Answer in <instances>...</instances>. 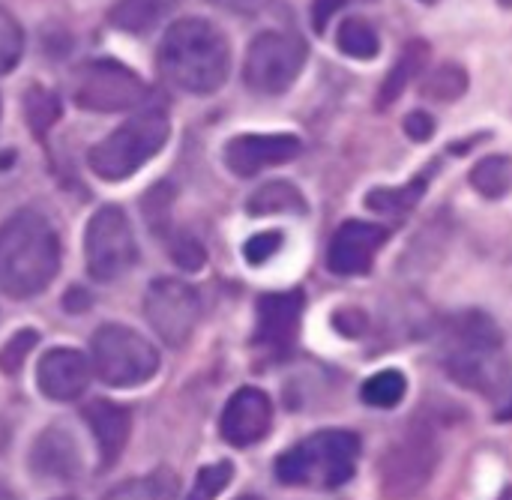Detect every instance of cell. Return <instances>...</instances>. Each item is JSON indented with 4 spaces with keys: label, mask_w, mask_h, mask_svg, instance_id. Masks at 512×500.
Listing matches in <instances>:
<instances>
[{
    "label": "cell",
    "mask_w": 512,
    "mask_h": 500,
    "mask_svg": "<svg viewBox=\"0 0 512 500\" xmlns=\"http://www.w3.org/2000/svg\"><path fill=\"white\" fill-rule=\"evenodd\" d=\"M36 342H39V333H36V330H18V333L0 348V372L15 375V372L24 366V357L36 348Z\"/></svg>",
    "instance_id": "cell-30"
},
{
    "label": "cell",
    "mask_w": 512,
    "mask_h": 500,
    "mask_svg": "<svg viewBox=\"0 0 512 500\" xmlns=\"http://www.w3.org/2000/svg\"><path fill=\"white\" fill-rule=\"evenodd\" d=\"M105 500H177V477L168 471L138 477L114 489Z\"/></svg>",
    "instance_id": "cell-24"
},
{
    "label": "cell",
    "mask_w": 512,
    "mask_h": 500,
    "mask_svg": "<svg viewBox=\"0 0 512 500\" xmlns=\"http://www.w3.org/2000/svg\"><path fill=\"white\" fill-rule=\"evenodd\" d=\"M498 3H501V6H512V0H498Z\"/></svg>",
    "instance_id": "cell-38"
},
{
    "label": "cell",
    "mask_w": 512,
    "mask_h": 500,
    "mask_svg": "<svg viewBox=\"0 0 512 500\" xmlns=\"http://www.w3.org/2000/svg\"><path fill=\"white\" fill-rule=\"evenodd\" d=\"M84 420L99 444V456L102 465H114L117 456L123 453L129 432H132V417L126 408L114 405V402H93L84 408Z\"/></svg>",
    "instance_id": "cell-16"
},
{
    "label": "cell",
    "mask_w": 512,
    "mask_h": 500,
    "mask_svg": "<svg viewBox=\"0 0 512 500\" xmlns=\"http://www.w3.org/2000/svg\"><path fill=\"white\" fill-rule=\"evenodd\" d=\"M345 6V0H315L312 3V24L318 33H324V27L330 24V18Z\"/></svg>",
    "instance_id": "cell-34"
},
{
    "label": "cell",
    "mask_w": 512,
    "mask_h": 500,
    "mask_svg": "<svg viewBox=\"0 0 512 500\" xmlns=\"http://www.w3.org/2000/svg\"><path fill=\"white\" fill-rule=\"evenodd\" d=\"M405 132L411 141H429L435 135V120L426 111H411L405 117Z\"/></svg>",
    "instance_id": "cell-33"
},
{
    "label": "cell",
    "mask_w": 512,
    "mask_h": 500,
    "mask_svg": "<svg viewBox=\"0 0 512 500\" xmlns=\"http://www.w3.org/2000/svg\"><path fill=\"white\" fill-rule=\"evenodd\" d=\"M270 423H273V405L267 393L255 387H243L228 399L219 420V432L231 447H252L261 438H267Z\"/></svg>",
    "instance_id": "cell-13"
},
{
    "label": "cell",
    "mask_w": 512,
    "mask_h": 500,
    "mask_svg": "<svg viewBox=\"0 0 512 500\" xmlns=\"http://www.w3.org/2000/svg\"><path fill=\"white\" fill-rule=\"evenodd\" d=\"M159 72L186 93H216L231 72L225 33L204 18H183L168 27L159 45Z\"/></svg>",
    "instance_id": "cell-2"
},
{
    "label": "cell",
    "mask_w": 512,
    "mask_h": 500,
    "mask_svg": "<svg viewBox=\"0 0 512 500\" xmlns=\"http://www.w3.org/2000/svg\"><path fill=\"white\" fill-rule=\"evenodd\" d=\"M387 228L384 225H375V222H345L333 240H330V249H327V267L336 273V276H363L372 270L375 264V255L384 249L387 243Z\"/></svg>",
    "instance_id": "cell-11"
},
{
    "label": "cell",
    "mask_w": 512,
    "mask_h": 500,
    "mask_svg": "<svg viewBox=\"0 0 512 500\" xmlns=\"http://www.w3.org/2000/svg\"><path fill=\"white\" fill-rule=\"evenodd\" d=\"M171 123L162 111H144L117 126L87 153V165L96 177L108 183L129 180L144 162H150L168 141Z\"/></svg>",
    "instance_id": "cell-4"
},
{
    "label": "cell",
    "mask_w": 512,
    "mask_h": 500,
    "mask_svg": "<svg viewBox=\"0 0 512 500\" xmlns=\"http://www.w3.org/2000/svg\"><path fill=\"white\" fill-rule=\"evenodd\" d=\"M216 3L219 9H228V12H240V15H255L267 6V0H210Z\"/></svg>",
    "instance_id": "cell-35"
},
{
    "label": "cell",
    "mask_w": 512,
    "mask_h": 500,
    "mask_svg": "<svg viewBox=\"0 0 512 500\" xmlns=\"http://www.w3.org/2000/svg\"><path fill=\"white\" fill-rule=\"evenodd\" d=\"M306 297L303 291H282V294H264L258 300V324H255V345L267 348L273 354L291 348L300 318H303Z\"/></svg>",
    "instance_id": "cell-14"
},
{
    "label": "cell",
    "mask_w": 512,
    "mask_h": 500,
    "mask_svg": "<svg viewBox=\"0 0 512 500\" xmlns=\"http://www.w3.org/2000/svg\"><path fill=\"white\" fill-rule=\"evenodd\" d=\"M360 462V438L345 429H324L300 441L276 462V477L294 489H339L354 480Z\"/></svg>",
    "instance_id": "cell-3"
},
{
    "label": "cell",
    "mask_w": 512,
    "mask_h": 500,
    "mask_svg": "<svg viewBox=\"0 0 512 500\" xmlns=\"http://www.w3.org/2000/svg\"><path fill=\"white\" fill-rule=\"evenodd\" d=\"M72 99L84 111L114 114L141 105L147 99V84L129 66L114 60H90L75 72Z\"/></svg>",
    "instance_id": "cell-8"
},
{
    "label": "cell",
    "mask_w": 512,
    "mask_h": 500,
    "mask_svg": "<svg viewBox=\"0 0 512 500\" xmlns=\"http://www.w3.org/2000/svg\"><path fill=\"white\" fill-rule=\"evenodd\" d=\"M93 369L108 387H138L159 369L156 348L123 324H105L93 336Z\"/></svg>",
    "instance_id": "cell-6"
},
{
    "label": "cell",
    "mask_w": 512,
    "mask_h": 500,
    "mask_svg": "<svg viewBox=\"0 0 512 500\" xmlns=\"http://www.w3.org/2000/svg\"><path fill=\"white\" fill-rule=\"evenodd\" d=\"M336 42H339V51L354 60H372L381 51V39L375 27L363 18H345L336 33Z\"/></svg>",
    "instance_id": "cell-22"
},
{
    "label": "cell",
    "mask_w": 512,
    "mask_h": 500,
    "mask_svg": "<svg viewBox=\"0 0 512 500\" xmlns=\"http://www.w3.org/2000/svg\"><path fill=\"white\" fill-rule=\"evenodd\" d=\"M24 51V33L9 9L0 6V75H6Z\"/></svg>",
    "instance_id": "cell-28"
},
{
    "label": "cell",
    "mask_w": 512,
    "mask_h": 500,
    "mask_svg": "<svg viewBox=\"0 0 512 500\" xmlns=\"http://www.w3.org/2000/svg\"><path fill=\"white\" fill-rule=\"evenodd\" d=\"M24 117H27V123H30V129L36 135H45L54 126V120L60 117L57 96L42 90V87H30L27 96H24Z\"/></svg>",
    "instance_id": "cell-26"
},
{
    "label": "cell",
    "mask_w": 512,
    "mask_h": 500,
    "mask_svg": "<svg viewBox=\"0 0 512 500\" xmlns=\"http://www.w3.org/2000/svg\"><path fill=\"white\" fill-rule=\"evenodd\" d=\"M201 300L198 294L177 279H156L144 294V318L156 336L174 348L186 345L198 327Z\"/></svg>",
    "instance_id": "cell-10"
},
{
    "label": "cell",
    "mask_w": 512,
    "mask_h": 500,
    "mask_svg": "<svg viewBox=\"0 0 512 500\" xmlns=\"http://www.w3.org/2000/svg\"><path fill=\"white\" fill-rule=\"evenodd\" d=\"M420 3H435V0H420Z\"/></svg>",
    "instance_id": "cell-39"
},
{
    "label": "cell",
    "mask_w": 512,
    "mask_h": 500,
    "mask_svg": "<svg viewBox=\"0 0 512 500\" xmlns=\"http://www.w3.org/2000/svg\"><path fill=\"white\" fill-rule=\"evenodd\" d=\"M426 183H429V174L414 177L411 183H405V186H399V189H372V192L366 195V207L375 210V213H387V216L405 213V210H411V207L423 198Z\"/></svg>",
    "instance_id": "cell-23"
},
{
    "label": "cell",
    "mask_w": 512,
    "mask_h": 500,
    "mask_svg": "<svg viewBox=\"0 0 512 500\" xmlns=\"http://www.w3.org/2000/svg\"><path fill=\"white\" fill-rule=\"evenodd\" d=\"M471 186L486 198H504L512 189L510 156H486L471 171Z\"/></svg>",
    "instance_id": "cell-21"
},
{
    "label": "cell",
    "mask_w": 512,
    "mask_h": 500,
    "mask_svg": "<svg viewBox=\"0 0 512 500\" xmlns=\"http://www.w3.org/2000/svg\"><path fill=\"white\" fill-rule=\"evenodd\" d=\"M171 255L183 270H201V264H204V249L192 237H177L171 243Z\"/></svg>",
    "instance_id": "cell-32"
},
{
    "label": "cell",
    "mask_w": 512,
    "mask_h": 500,
    "mask_svg": "<svg viewBox=\"0 0 512 500\" xmlns=\"http://www.w3.org/2000/svg\"><path fill=\"white\" fill-rule=\"evenodd\" d=\"M180 0H120L111 9V24L126 33H150Z\"/></svg>",
    "instance_id": "cell-18"
},
{
    "label": "cell",
    "mask_w": 512,
    "mask_h": 500,
    "mask_svg": "<svg viewBox=\"0 0 512 500\" xmlns=\"http://www.w3.org/2000/svg\"><path fill=\"white\" fill-rule=\"evenodd\" d=\"M33 471L39 477H48V480H72L75 471H78V447L75 441L60 432V429H48L39 435V441L33 444Z\"/></svg>",
    "instance_id": "cell-17"
},
{
    "label": "cell",
    "mask_w": 512,
    "mask_h": 500,
    "mask_svg": "<svg viewBox=\"0 0 512 500\" xmlns=\"http://www.w3.org/2000/svg\"><path fill=\"white\" fill-rule=\"evenodd\" d=\"M303 144L297 135L288 132H273V135H237L228 141L225 147V165L237 174V177H255L258 171L270 168V165H282L291 162L294 156H300Z\"/></svg>",
    "instance_id": "cell-12"
},
{
    "label": "cell",
    "mask_w": 512,
    "mask_h": 500,
    "mask_svg": "<svg viewBox=\"0 0 512 500\" xmlns=\"http://www.w3.org/2000/svg\"><path fill=\"white\" fill-rule=\"evenodd\" d=\"M426 60H429V45H426V42H411V45L405 48V54H402L399 63L390 69V75H387V81H384V87H381V108H387L390 102H396V99L402 96V90L411 84V78H417V75L423 72Z\"/></svg>",
    "instance_id": "cell-20"
},
{
    "label": "cell",
    "mask_w": 512,
    "mask_h": 500,
    "mask_svg": "<svg viewBox=\"0 0 512 500\" xmlns=\"http://www.w3.org/2000/svg\"><path fill=\"white\" fill-rule=\"evenodd\" d=\"M90 360L81 351L72 348H54L48 351L36 366V384L42 396L54 402H72L78 399L90 384Z\"/></svg>",
    "instance_id": "cell-15"
},
{
    "label": "cell",
    "mask_w": 512,
    "mask_h": 500,
    "mask_svg": "<svg viewBox=\"0 0 512 500\" xmlns=\"http://www.w3.org/2000/svg\"><path fill=\"white\" fill-rule=\"evenodd\" d=\"M303 63H306V42L300 36L267 30L255 36V42L249 45L243 78L252 90L276 96L285 93L300 78Z\"/></svg>",
    "instance_id": "cell-9"
},
{
    "label": "cell",
    "mask_w": 512,
    "mask_h": 500,
    "mask_svg": "<svg viewBox=\"0 0 512 500\" xmlns=\"http://www.w3.org/2000/svg\"><path fill=\"white\" fill-rule=\"evenodd\" d=\"M237 500H258V498H237Z\"/></svg>",
    "instance_id": "cell-40"
},
{
    "label": "cell",
    "mask_w": 512,
    "mask_h": 500,
    "mask_svg": "<svg viewBox=\"0 0 512 500\" xmlns=\"http://www.w3.org/2000/svg\"><path fill=\"white\" fill-rule=\"evenodd\" d=\"M282 249V234L279 231H264V234H255L252 240H246L243 246V255L249 264H267L276 252Z\"/></svg>",
    "instance_id": "cell-31"
},
{
    "label": "cell",
    "mask_w": 512,
    "mask_h": 500,
    "mask_svg": "<svg viewBox=\"0 0 512 500\" xmlns=\"http://www.w3.org/2000/svg\"><path fill=\"white\" fill-rule=\"evenodd\" d=\"M231 477H234L231 462H216V465L201 468L198 480H195V486H192V492H189L186 500H213L216 495H222L228 489Z\"/></svg>",
    "instance_id": "cell-29"
},
{
    "label": "cell",
    "mask_w": 512,
    "mask_h": 500,
    "mask_svg": "<svg viewBox=\"0 0 512 500\" xmlns=\"http://www.w3.org/2000/svg\"><path fill=\"white\" fill-rule=\"evenodd\" d=\"M465 90H468V75H465L459 66H444V69L432 72L429 81L423 84V93H426L429 99H441V102H444V99L453 102V99H459Z\"/></svg>",
    "instance_id": "cell-27"
},
{
    "label": "cell",
    "mask_w": 512,
    "mask_h": 500,
    "mask_svg": "<svg viewBox=\"0 0 512 500\" xmlns=\"http://www.w3.org/2000/svg\"><path fill=\"white\" fill-rule=\"evenodd\" d=\"M405 390H408L405 375L396 372V369H384V372L372 375V378L363 384L360 396H363V402L372 405V408H393V405H399V402L405 399Z\"/></svg>",
    "instance_id": "cell-25"
},
{
    "label": "cell",
    "mask_w": 512,
    "mask_h": 500,
    "mask_svg": "<svg viewBox=\"0 0 512 500\" xmlns=\"http://www.w3.org/2000/svg\"><path fill=\"white\" fill-rule=\"evenodd\" d=\"M84 255H87V273L96 282H114L135 267L138 243L120 207H102L93 213L84 231Z\"/></svg>",
    "instance_id": "cell-7"
},
{
    "label": "cell",
    "mask_w": 512,
    "mask_h": 500,
    "mask_svg": "<svg viewBox=\"0 0 512 500\" xmlns=\"http://www.w3.org/2000/svg\"><path fill=\"white\" fill-rule=\"evenodd\" d=\"M450 357L447 369L465 387L492 393L495 384L504 381V339L498 327L483 315H468L453 324L450 333Z\"/></svg>",
    "instance_id": "cell-5"
},
{
    "label": "cell",
    "mask_w": 512,
    "mask_h": 500,
    "mask_svg": "<svg viewBox=\"0 0 512 500\" xmlns=\"http://www.w3.org/2000/svg\"><path fill=\"white\" fill-rule=\"evenodd\" d=\"M60 270V240L51 222L21 210L0 225V291L12 300L42 294Z\"/></svg>",
    "instance_id": "cell-1"
},
{
    "label": "cell",
    "mask_w": 512,
    "mask_h": 500,
    "mask_svg": "<svg viewBox=\"0 0 512 500\" xmlns=\"http://www.w3.org/2000/svg\"><path fill=\"white\" fill-rule=\"evenodd\" d=\"M498 500H512V489H507V492H504Z\"/></svg>",
    "instance_id": "cell-37"
},
{
    "label": "cell",
    "mask_w": 512,
    "mask_h": 500,
    "mask_svg": "<svg viewBox=\"0 0 512 500\" xmlns=\"http://www.w3.org/2000/svg\"><path fill=\"white\" fill-rule=\"evenodd\" d=\"M63 303H66V309H69V312H84L90 300H87V294H84L81 288H75L72 294H66V300H63Z\"/></svg>",
    "instance_id": "cell-36"
},
{
    "label": "cell",
    "mask_w": 512,
    "mask_h": 500,
    "mask_svg": "<svg viewBox=\"0 0 512 500\" xmlns=\"http://www.w3.org/2000/svg\"><path fill=\"white\" fill-rule=\"evenodd\" d=\"M246 210L252 216H273V213H306L309 207H306V198L300 195V189L294 183L273 180L249 198Z\"/></svg>",
    "instance_id": "cell-19"
}]
</instances>
